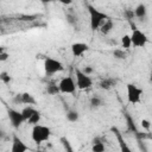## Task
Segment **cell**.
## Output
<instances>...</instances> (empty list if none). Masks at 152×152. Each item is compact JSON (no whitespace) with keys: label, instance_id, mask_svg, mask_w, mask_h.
<instances>
[{"label":"cell","instance_id":"obj_1","mask_svg":"<svg viewBox=\"0 0 152 152\" xmlns=\"http://www.w3.org/2000/svg\"><path fill=\"white\" fill-rule=\"evenodd\" d=\"M87 8H88V13H89V25H90V28L93 31L100 30L101 26L109 19V15L107 13L97 10L93 5H87Z\"/></svg>","mask_w":152,"mask_h":152},{"label":"cell","instance_id":"obj_2","mask_svg":"<svg viewBox=\"0 0 152 152\" xmlns=\"http://www.w3.org/2000/svg\"><path fill=\"white\" fill-rule=\"evenodd\" d=\"M51 129L50 127L48 126H44V125H36L32 127V131H31V139L34 144L39 145V144H43L45 141H48L51 137Z\"/></svg>","mask_w":152,"mask_h":152},{"label":"cell","instance_id":"obj_3","mask_svg":"<svg viewBox=\"0 0 152 152\" xmlns=\"http://www.w3.org/2000/svg\"><path fill=\"white\" fill-rule=\"evenodd\" d=\"M144 95V90L138 87L134 83H128L126 84V97L127 102L129 104H137L141 102V97Z\"/></svg>","mask_w":152,"mask_h":152},{"label":"cell","instance_id":"obj_4","mask_svg":"<svg viewBox=\"0 0 152 152\" xmlns=\"http://www.w3.org/2000/svg\"><path fill=\"white\" fill-rule=\"evenodd\" d=\"M44 72L46 75H55L57 72H61L64 66H63V63L58 59H55L52 57H46L44 59Z\"/></svg>","mask_w":152,"mask_h":152},{"label":"cell","instance_id":"obj_5","mask_svg":"<svg viewBox=\"0 0 152 152\" xmlns=\"http://www.w3.org/2000/svg\"><path fill=\"white\" fill-rule=\"evenodd\" d=\"M75 76H76V86L77 89L80 90H86L91 88L93 86V80L89 75H86L81 69H76L75 70Z\"/></svg>","mask_w":152,"mask_h":152},{"label":"cell","instance_id":"obj_6","mask_svg":"<svg viewBox=\"0 0 152 152\" xmlns=\"http://www.w3.org/2000/svg\"><path fill=\"white\" fill-rule=\"evenodd\" d=\"M58 88H59V91L62 94H74L77 86H76V81L74 80V77L71 75L69 76H65L63 77L59 83H58Z\"/></svg>","mask_w":152,"mask_h":152},{"label":"cell","instance_id":"obj_7","mask_svg":"<svg viewBox=\"0 0 152 152\" xmlns=\"http://www.w3.org/2000/svg\"><path fill=\"white\" fill-rule=\"evenodd\" d=\"M131 40H132V45L133 46H135V48H145L146 44L148 43V37L141 30L133 28V31L131 33Z\"/></svg>","mask_w":152,"mask_h":152},{"label":"cell","instance_id":"obj_8","mask_svg":"<svg viewBox=\"0 0 152 152\" xmlns=\"http://www.w3.org/2000/svg\"><path fill=\"white\" fill-rule=\"evenodd\" d=\"M8 119H10V122L11 125L14 127V128H19L24 122H25V119L21 114V112L17 110V109H13V108H10L8 112Z\"/></svg>","mask_w":152,"mask_h":152},{"label":"cell","instance_id":"obj_9","mask_svg":"<svg viewBox=\"0 0 152 152\" xmlns=\"http://www.w3.org/2000/svg\"><path fill=\"white\" fill-rule=\"evenodd\" d=\"M28 146L24 142L21 138H19L17 134L12 137V142H11V152H27Z\"/></svg>","mask_w":152,"mask_h":152},{"label":"cell","instance_id":"obj_10","mask_svg":"<svg viewBox=\"0 0 152 152\" xmlns=\"http://www.w3.org/2000/svg\"><path fill=\"white\" fill-rule=\"evenodd\" d=\"M70 50H71V53H72L74 57H81L83 53H86L89 50V45L87 43L76 42V43L71 44Z\"/></svg>","mask_w":152,"mask_h":152},{"label":"cell","instance_id":"obj_11","mask_svg":"<svg viewBox=\"0 0 152 152\" xmlns=\"http://www.w3.org/2000/svg\"><path fill=\"white\" fill-rule=\"evenodd\" d=\"M146 15H147V7H146V5L145 4H139L134 8V17L140 19V20H142V19L146 18Z\"/></svg>","mask_w":152,"mask_h":152},{"label":"cell","instance_id":"obj_12","mask_svg":"<svg viewBox=\"0 0 152 152\" xmlns=\"http://www.w3.org/2000/svg\"><path fill=\"white\" fill-rule=\"evenodd\" d=\"M20 103L27 104V106H32V104H36V99L33 97L32 94L25 91V93L20 94Z\"/></svg>","mask_w":152,"mask_h":152},{"label":"cell","instance_id":"obj_13","mask_svg":"<svg viewBox=\"0 0 152 152\" xmlns=\"http://www.w3.org/2000/svg\"><path fill=\"white\" fill-rule=\"evenodd\" d=\"M114 28V23H113V20L109 18L102 26H101V28H100V32L102 33V34H108V33H110L112 32V30Z\"/></svg>","mask_w":152,"mask_h":152},{"label":"cell","instance_id":"obj_14","mask_svg":"<svg viewBox=\"0 0 152 152\" xmlns=\"http://www.w3.org/2000/svg\"><path fill=\"white\" fill-rule=\"evenodd\" d=\"M65 118H66V120L69 122H76L80 119V114H78V112L76 109H69L66 112V114H65Z\"/></svg>","mask_w":152,"mask_h":152},{"label":"cell","instance_id":"obj_15","mask_svg":"<svg viewBox=\"0 0 152 152\" xmlns=\"http://www.w3.org/2000/svg\"><path fill=\"white\" fill-rule=\"evenodd\" d=\"M36 110H37V109H36V108H33L32 106H26V107L21 110V114H23V116H24L25 121H28V119L33 115V113H34Z\"/></svg>","mask_w":152,"mask_h":152},{"label":"cell","instance_id":"obj_16","mask_svg":"<svg viewBox=\"0 0 152 152\" xmlns=\"http://www.w3.org/2000/svg\"><path fill=\"white\" fill-rule=\"evenodd\" d=\"M106 151V146L102 141H93V145H91V152H104Z\"/></svg>","mask_w":152,"mask_h":152},{"label":"cell","instance_id":"obj_17","mask_svg":"<svg viewBox=\"0 0 152 152\" xmlns=\"http://www.w3.org/2000/svg\"><path fill=\"white\" fill-rule=\"evenodd\" d=\"M121 45L124 50H128L132 46V40H131V34H124L121 37Z\"/></svg>","mask_w":152,"mask_h":152},{"label":"cell","instance_id":"obj_18","mask_svg":"<svg viewBox=\"0 0 152 152\" xmlns=\"http://www.w3.org/2000/svg\"><path fill=\"white\" fill-rule=\"evenodd\" d=\"M40 119H42V114H40V112H39V110H36V112L33 113V115L28 119L27 122L31 124V125H33V126H36V125H39Z\"/></svg>","mask_w":152,"mask_h":152},{"label":"cell","instance_id":"obj_19","mask_svg":"<svg viewBox=\"0 0 152 152\" xmlns=\"http://www.w3.org/2000/svg\"><path fill=\"white\" fill-rule=\"evenodd\" d=\"M113 57L116 59H125V58H127V52L124 49H114L113 50Z\"/></svg>","mask_w":152,"mask_h":152},{"label":"cell","instance_id":"obj_20","mask_svg":"<svg viewBox=\"0 0 152 152\" xmlns=\"http://www.w3.org/2000/svg\"><path fill=\"white\" fill-rule=\"evenodd\" d=\"M114 86V82L112 78H104L100 82V88L101 89H104V90H109L112 87Z\"/></svg>","mask_w":152,"mask_h":152},{"label":"cell","instance_id":"obj_21","mask_svg":"<svg viewBox=\"0 0 152 152\" xmlns=\"http://www.w3.org/2000/svg\"><path fill=\"white\" fill-rule=\"evenodd\" d=\"M89 104H90L91 108H99V107H101L103 104V101L99 96H93L90 99V101H89Z\"/></svg>","mask_w":152,"mask_h":152},{"label":"cell","instance_id":"obj_22","mask_svg":"<svg viewBox=\"0 0 152 152\" xmlns=\"http://www.w3.org/2000/svg\"><path fill=\"white\" fill-rule=\"evenodd\" d=\"M46 93L49 95H57L59 91V88H58V84H49L46 87Z\"/></svg>","mask_w":152,"mask_h":152},{"label":"cell","instance_id":"obj_23","mask_svg":"<svg viewBox=\"0 0 152 152\" xmlns=\"http://www.w3.org/2000/svg\"><path fill=\"white\" fill-rule=\"evenodd\" d=\"M0 80H1V82H4V83H10L11 82V76H10V74H7L6 71H1V74H0Z\"/></svg>","mask_w":152,"mask_h":152},{"label":"cell","instance_id":"obj_24","mask_svg":"<svg viewBox=\"0 0 152 152\" xmlns=\"http://www.w3.org/2000/svg\"><path fill=\"white\" fill-rule=\"evenodd\" d=\"M140 126H141L144 129H150V127H151V122H150L147 119H142V120L140 121Z\"/></svg>","mask_w":152,"mask_h":152},{"label":"cell","instance_id":"obj_25","mask_svg":"<svg viewBox=\"0 0 152 152\" xmlns=\"http://www.w3.org/2000/svg\"><path fill=\"white\" fill-rule=\"evenodd\" d=\"M8 57H10V53H8V52H5L4 50L0 51V62H5V61H7Z\"/></svg>","mask_w":152,"mask_h":152},{"label":"cell","instance_id":"obj_26","mask_svg":"<svg viewBox=\"0 0 152 152\" xmlns=\"http://www.w3.org/2000/svg\"><path fill=\"white\" fill-rule=\"evenodd\" d=\"M120 146H121V152H133V151H132V150H131V148H129L125 142H121V145H120Z\"/></svg>","mask_w":152,"mask_h":152},{"label":"cell","instance_id":"obj_27","mask_svg":"<svg viewBox=\"0 0 152 152\" xmlns=\"http://www.w3.org/2000/svg\"><path fill=\"white\" fill-rule=\"evenodd\" d=\"M66 18H68V21L70 24H75L76 23V17L74 14H66Z\"/></svg>","mask_w":152,"mask_h":152},{"label":"cell","instance_id":"obj_28","mask_svg":"<svg viewBox=\"0 0 152 152\" xmlns=\"http://www.w3.org/2000/svg\"><path fill=\"white\" fill-rule=\"evenodd\" d=\"M82 71H83L86 75H90V74H93V71H94V70H93V68H91V66H86V68H83V70H82Z\"/></svg>","mask_w":152,"mask_h":152},{"label":"cell","instance_id":"obj_29","mask_svg":"<svg viewBox=\"0 0 152 152\" xmlns=\"http://www.w3.org/2000/svg\"><path fill=\"white\" fill-rule=\"evenodd\" d=\"M150 82H152V74L150 75Z\"/></svg>","mask_w":152,"mask_h":152}]
</instances>
